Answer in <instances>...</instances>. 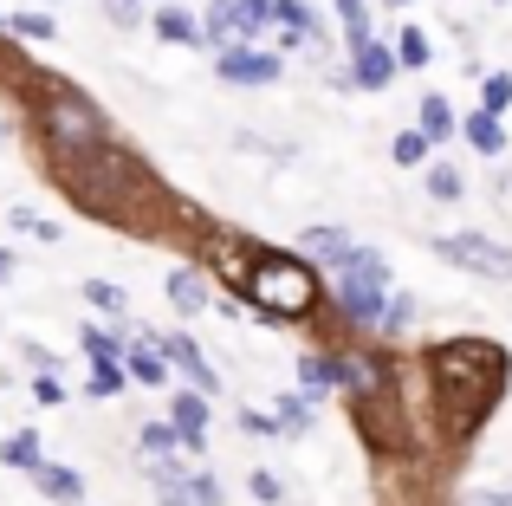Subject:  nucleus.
<instances>
[{
    "mask_svg": "<svg viewBox=\"0 0 512 506\" xmlns=\"http://www.w3.org/2000/svg\"><path fill=\"white\" fill-rule=\"evenodd\" d=\"M0 461H7V468H26V474H33V468H39V435H33V429H13L7 442H0Z\"/></svg>",
    "mask_w": 512,
    "mask_h": 506,
    "instance_id": "16",
    "label": "nucleus"
},
{
    "mask_svg": "<svg viewBox=\"0 0 512 506\" xmlns=\"http://www.w3.org/2000/svg\"><path fill=\"white\" fill-rule=\"evenodd\" d=\"M214 72H221L227 85H279V72H286V65H279L273 52H253V46H227Z\"/></svg>",
    "mask_w": 512,
    "mask_h": 506,
    "instance_id": "5",
    "label": "nucleus"
},
{
    "mask_svg": "<svg viewBox=\"0 0 512 506\" xmlns=\"http://www.w3.org/2000/svg\"><path fill=\"white\" fill-rule=\"evenodd\" d=\"M506 104H512V72H493L487 85H480V111H493V117H500Z\"/></svg>",
    "mask_w": 512,
    "mask_h": 506,
    "instance_id": "24",
    "label": "nucleus"
},
{
    "mask_svg": "<svg viewBox=\"0 0 512 506\" xmlns=\"http://www.w3.org/2000/svg\"><path fill=\"white\" fill-rule=\"evenodd\" d=\"M338 299H344V312L357 318V325L383 318V305H389V260L383 253H370V247L350 253V260L338 266Z\"/></svg>",
    "mask_w": 512,
    "mask_h": 506,
    "instance_id": "3",
    "label": "nucleus"
},
{
    "mask_svg": "<svg viewBox=\"0 0 512 506\" xmlns=\"http://www.w3.org/2000/svg\"><path fill=\"white\" fill-rule=\"evenodd\" d=\"M124 383H130L124 357H98V364H91V396H117Z\"/></svg>",
    "mask_w": 512,
    "mask_h": 506,
    "instance_id": "18",
    "label": "nucleus"
},
{
    "mask_svg": "<svg viewBox=\"0 0 512 506\" xmlns=\"http://www.w3.org/2000/svg\"><path fill=\"white\" fill-rule=\"evenodd\" d=\"M175 448H182V442H175L169 422H143V455H150V461H169Z\"/></svg>",
    "mask_w": 512,
    "mask_h": 506,
    "instance_id": "22",
    "label": "nucleus"
},
{
    "mask_svg": "<svg viewBox=\"0 0 512 506\" xmlns=\"http://www.w3.org/2000/svg\"><path fill=\"white\" fill-rule=\"evenodd\" d=\"M273 422H279V435H299V429H312V403H305V396H279Z\"/></svg>",
    "mask_w": 512,
    "mask_h": 506,
    "instance_id": "21",
    "label": "nucleus"
},
{
    "mask_svg": "<svg viewBox=\"0 0 512 506\" xmlns=\"http://www.w3.org/2000/svg\"><path fill=\"white\" fill-rule=\"evenodd\" d=\"M428 195H435V202H454V195H461V176H454L448 163H435L428 169Z\"/></svg>",
    "mask_w": 512,
    "mask_h": 506,
    "instance_id": "29",
    "label": "nucleus"
},
{
    "mask_svg": "<svg viewBox=\"0 0 512 506\" xmlns=\"http://www.w3.org/2000/svg\"><path fill=\"white\" fill-rule=\"evenodd\" d=\"M383 377H389V370L376 364V357H338V383H344L350 396H376V390H383Z\"/></svg>",
    "mask_w": 512,
    "mask_h": 506,
    "instance_id": "10",
    "label": "nucleus"
},
{
    "mask_svg": "<svg viewBox=\"0 0 512 506\" xmlns=\"http://www.w3.org/2000/svg\"><path fill=\"white\" fill-rule=\"evenodd\" d=\"M409 318H415V299H409V292L383 305V331H389V338H402V331H409Z\"/></svg>",
    "mask_w": 512,
    "mask_h": 506,
    "instance_id": "27",
    "label": "nucleus"
},
{
    "mask_svg": "<svg viewBox=\"0 0 512 506\" xmlns=\"http://www.w3.org/2000/svg\"><path fill=\"white\" fill-rule=\"evenodd\" d=\"M124 370L137 383H150V390H163V383H169V357L156 351V344H130V351H124Z\"/></svg>",
    "mask_w": 512,
    "mask_h": 506,
    "instance_id": "11",
    "label": "nucleus"
},
{
    "mask_svg": "<svg viewBox=\"0 0 512 506\" xmlns=\"http://www.w3.org/2000/svg\"><path fill=\"white\" fill-rule=\"evenodd\" d=\"M273 20L286 26V39H312V7L305 0H273Z\"/></svg>",
    "mask_w": 512,
    "mask_h": 506,
    "instance_id": "19",
    "label": "nucleus"
},
{
    "mask_svg": "<svg viewBox=\"0 0 512 506\" xmlns=\"http://www.w3.org/2000/svg\"><path fill=\"white\" fill-rule=\"evenodd\" d=\"M0 137H7V124H0Z\"/></svg>",
    "mask_w": 512,
    "mask_h": 506,
    "instance_id": "40",
    "label": "nucleus"
},
{
    "mask_svg": "<svg viewBox=\"0 0 512 506\" xmlns=\"http://www.w3.org/2000/svg\"><path fill=\"white\" fill-rule=\"evenodd\" d=\"M396 7H402V0H396Z\"/></svg>",
    "mask_w": 512,
    "mask_h": 506,
    "instance_id": "41",
    "label": "nucleus"
},
{
    "mask_svg": "<svg viewBox=\"0 0 512 506\" xmlns=\"http://www.w3.org/2000/svg\"><path fill=\"white\" fill-rule=\"evenodd\" d=\"M150 481H156V500L163 506H195V487H188V474L175 461H150Z\"/></svg>",
    "mask_w": 512,
    "mask_h": 506,
    "instance_id": "12",
    "label": "nucleus"
},
{
    "mask_svg": "<svg viewBox=\"0 0 512 506\" xmlns=\"http://www.w3.org/2000/svg\"><path fill=\"white\" fill-rule=\"evenodd\" d=\"M435 253L454 260V266H467V273H480V279H512V247L487 241V234H441Z\"/></svg>",
    "mask_w": 512,
    "mask_h": 506,
    "instance_id": "4",
    "label": "nucleus"
},
{
    "mask_svg": "<svg viewBox=\"0 0 512 506\" xmlns=\"http://www.w3.org/2000/svg\"><path fill=\"white\" fill-rule=\"evenodd\" d=\"M305 253H318V260H350V253H357V247H350V234H338V228H312V234H305Z\"/></svg>",
    "mask_w": 512,
    "mask_h": 506,
    "instance_id": "17",
    "label": "nucleus"
},
{
    "mask_svg": "<svg viewBox=\"0 0 512 506\" xmlns=\"http://www.w3.org/2000/svg\"><path fill=\"white\" fill-rule=\"evenodd\" d=\"M156 33H163L169 46H201V39H208V33H201V20H195V13H182V7L156 13Z\"/></svg>",
    "mask_w": 512,
    "mask_h": 506,
    "instance_id": "13",
    "label": "nucleus"
},
{
    "mask_svg": "<svg viewBox=\"0 0 512 506\" xmlns=\"http://www.w3.org/2000/svg\"><path fill=\"white\" fill-rule=\"evenodd\" d=\"M253 494H260L266 506H279V500H286V487H279V474H266V468H260V474H253Z\"/></svg>",
    "mask_w": 512,
    "mask_h": 506,
    "instance_id": "35",
    "label": "nucleus"
},
{
    "mask_svg": "<svg viewBox=\"0 0 512 506\" xmlns=\"http://www.w3.org/2000/svg\"><path fill=\"white\" fill-rule=\"evenodd\" d=\"M188 487H195V506H221V481L214 474H188Z\"/></svg>",
    "mask_w": 512,
    "mask_h": 506,
    "instance_id": "33",
    "label": "nucleus"
},
{
    "mask_svg": "<svg viewBox=\"0 0 512 506\" xmlns=\"http://www.w3.org/2000/svg\"><path fill=\"white\" fill-rule=\"evenodd\" d=\"M13 273H20V266H13V253H7V247H0V286H7V279H13Z\"/></svg>",
    "mask_w": 512,
    "mask_h": 506,
    "instance_id": "38",
    "label": "nucleus"
},
{
    "mask_svg": "<svg viewBox=\"0 0 512 506\" xmlns=\"http://www.w3.org/2000/svg\"><path fill=\"white\" fill-rule=\"evenodd\" d=\"M234 20L240 33H260V26H273V0H234Z\"/></svg>",
    "mask_w": 512,
    "mask_h": 506,
    "instance_id": "25",
    "label": "nucleus"
},
{
    "mask_svg": "<svg viewBox=\"0 0 512 506\" xmlns=\"http://www.w3.org/2000/svg\"><path fill=\"white\" fill-rule=\"evenodd\" d=\"M85 299L98 305V312H130V299H124V286H111V279H85Z\"/></svg>",
    "mask_w": 512,
    "mask_h": 506,
    "instance_id": "23",
    "label": "nucleus"
},
{
    "mask_svg": "<svg viewBox=\"0 0 512 506\" xmlns=\"http://www.w3.org/2000/svg\"><path fill=\"white\" fill-rule=\"evenodd\" d=\"M169 429H175V442H182V448H195V455H201V442H208V396L182 390L169 403Z\"/></svg>",
    "mask_w": 512,
    "mask_h": 506,
    "instance_id": "7",
    "label": "nucleus"
},
{
    "mask_svg": "<svg viewBox=\"0 0 512 506\" xmlns=\"http://www.w3.org/2000/svg\"><path fill=\"white\" fill-rule=\"evenodd\" d=\"M422 156H428V137H422V130H402V137H396V163L409 169V163H422Z\"/></svg>",
    "mask_w": 512,
    "mask_h": 506,
    "instance_id": "31",
    "label": "nucleus"
},
{
    "mask_svg": "<svg viewBox=\"0 0 512 506\" xmlns=\"http://www.w3.org/2000/svg\"><path fill=\"white\" fill-rule=\"evenodd\" d=\"M85 351H91V364H98V357H124V344H117L111 331H91L85 325Z\"/></svg>",
    "mask_w": 512,
    "mask_h": 506,
    "instance_id": "32",
    "label": "nucleus"
},
{
    "mask_svg": "<svg viewBox=\"0 0 512 506\" xmlns=\"http://www.w3.org/2000/svg\"><path fill=\"white\" fill-rule=\"evenodd\" d=\"M467 143H474L480 156H500V150H506V130H500V117H493V111H474V117H467Z\"/></svg>",
    "mask_w": 512,
    "mask_h": 506,
    "instance_id": "15",
    "label": "nucleus"
},
{
    "mask_svg": "<svg viewBox=\"0 0 512 506\" xmlns=\"http://www.w3.org/2000/svg\"><path fill=\"white\" fill-rule=\"evenodd\" d=\"M240 292L273 318H299L318 305V273L292 253H253V273L240 279Z\"/></svg>",
    "mask_w": 512,
    "mask_h": 506,
    "instance_id": "1",
    "label": "nucleus"
},
{
    "mask_svg": "<svg viewBox=\"0 0 512 506\" xmlns=\"http://www.w3.org/2000/svg\"><path fill=\"white\" fill-rule=\"evenodd\" d=\"M33 396L52 409V403H65V383H59V377H39V383H33Z\"/></svg>",
    "mask_w": 512,
    "mask_h": 506,
    "instance_id": "36",
    "label": "nucleus"
},
{
    "mask_svg": "<svg viewBox=\"0 0 512 506\" xmlns=\"http://www.w3.org/2000/svg\"><path fill=\"white\" fill-rule=\"evenodd\" d=\"M448 130H454V104H448V98H422V137L441 143Z\"/></svg>",
    "mask_w": 512,
    "mask_h": 506,
    "instance_id": "20",
    "label": "nucleus"
},
{
    "mask_svg": "<svg viewBox=\"0 0 512 506\" xmlns=\"http://www.w3.org/2000/svg\"><path fill=\"white\" fill-rule=\"evenodd\" d=\"M467 506H512V487L500 494V487H480V494H467Z\"/></svg>",
    "mask_w": 512,
    "mask_h": 506,
    "instance_id": "37",
    "label": "nucleus"
},
{
    "mask_svg": "<svg viewBox=\"0 0 512 506\" xmlns=\"http://www.w3.org/2000/svg\"><path fill=\"white\" fill-rule=\"evenodd\" d=\"M338 7H344V20H350V13H363V0H338Z\"/></svg>",
    "mask_w": 512,
    "mask_h": 506,
    "instance_id": "39",
    "label": "nucleus"
},
{
    "mask_svg": "<svg viewBox=\"0 0 512 506\" xmlns=\"http://www.w3.org/2000/svg\"><path fill=\"white\" fill-rule=\"evenodd\" d=\"M169 305L182 318H195L201 305H208V286H201V273H169Z\"/></svg>",
    "mask_w": 512,
    "mask_h": 506,
    "instance_id": "14",
    "label": "nucleus"
},
{
    "mask_svg": "<svg viewBox=\"0 0 512 506\" xmlns=\"http://www.w3.org/2000/svg\"><path fill=\"white\" fill-rule=\"evenodd\" d=\"M33 487L46 500H59V506H78V500H85V481H78V468H65V461H39V468H33Z\"/></svg>",
    "mask_w": 512,
    "mask_h": 506,
    "instance_id": "9",
    "label": "nucleus"
},
{
    "mask_svg": "<svg viewBox=\"0 0 512 506\" xmlns=\"http://www.w3.org/2000/svg\"><path fill=\"white\" fill-rule=\"evenodd\" d=\"M396 65H402V72H409V65H428V39L415 33V26H409V33L396 39Z\"/></svg>",
    "mask_w": 512,
    "mask_h": 506,
    "instance_id": "28",
    "label": "nucleus"
},
{
    "mask_svg": "<svg viewBox=\"0 0 512 506\" xmlns=\"http://www.w3.org/2000/svg\"><path fill=\"white\" fill-rule=\"evenodd\" d=\"M240 429L247 435H279V422L266 416V409H240Z\"/></svg>",
    "mask_w": 512,
    "mask_h": 506,
    "instance_id": "34",
    "label": "nucleus"
},
{
    "mask_svg": "<svg viewBox=\"0 0 512 506\" xmlns=\"http://www.w3.org/2000/svg\"><path fill=\"white\" fill-rule=\"evenodd\" d=\"M156 351L169 357V370H182V377H195V396H214L221 390V377H214V364L195 351V338H182V331H169V338H156Z\"/></svg>",
    "mask_w": 512,
    "mask_h": 506,
    "instance_id": "6",
    "label": "nucleus"
},
{
    "mask_svg": "<svg viewBox=\"0 0 512 506\" xmlns=\"http://www.w3.org/2000/svg\"><path fill=\"white\" fill-rule=\"evenodd\" d=\"M7 33H26V39H52V13H13Z\"/></svg>",
    "mask_w": 512,
    "mask_h": 506,
    "instance_id": "30",
    "label": "nucleus"
},
{
    "mask_svg": "<svg viewBox=\"0 0 512 506\" xmlns=\"http://www.w3.org/2000/svg\"><path fill=\"white\" fill-rule=\"evenodd\" d=\"M39 124H46V143L65 156V163H78V156H91V150H104V143H111L104 111L91 98H78V91H52L46 111H39Z\"/></svg>",
    "mask_w": 512,
    "mask_h": 506,
    "instance_id": "2",
    "label": "nucleus"
},
{
    "mask_svg": "<svg viewBox=\"0 0 512 506\" xmlns=\"http://www.w3.org/2000/svg\"><path fill=\"white\" fill-rule=\"evenodd\" d=\"M299 377L312 383V390H331V383H338V357H305Z\"/></svg>",
    "mask_w": 512,
    "mask_h": 506,
    "instance_id": "26",
    "label": "nucleus"
},
{
    "mask_svg": "<svg viewBox=\"0 0 512 506\" xmlns=\"http://www.w3.org/2000/svg\"><path fill=\"white\" fill-rule=\"evenodd\" d=\"M389 78H396V52L389 46H357V59H350V85H363V91H383Z\"/></svg>",
    "mask_w": 512,
    "mask_h": 506,
    "instance_id": "8",
    "label": "nucleus"
}]
</instances>
